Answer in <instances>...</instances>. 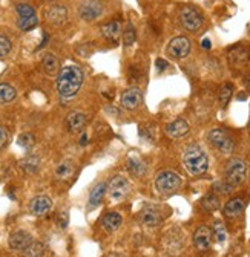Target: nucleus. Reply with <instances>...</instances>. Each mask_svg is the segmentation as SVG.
<instances>
[{
  "label": "nucleus",
  "instance_id": "1",
  "mask_svg": "<svg viewBox=\"0 0 250 257\" xmlns=\"http://www.w3.org/2000/svg\"><path fill=\"white\" fill-rule=\"evenodd\" d=\"M83 71L75 66V64H69L63 69H60L58 77H57V92L60 98L63 100H71L79 93L82 85H83Z\"/></svg>",
  "mask_w": 250,
  "mask_h": 257
},
{
  "label": "nucleus",
  "instance_id": "2",
  "mask_svg": "<svg viewBox=\"0 0 250 257\" xmlns=\"http://www.w3.org/2000/svg\"><path fill=\"white\" fill-rule=\"evenodd\" d=\"M183 164L187 173L192 176H200L209 169V159L200 146H189L183 153Z\"/></svg>",
  "mask_w": 250,
  "mask_h": 257
},
{
  "label": "nucleus",
  "instance_id": "3",
  "mask_svg": "<svg viewBox=\"0 0 250 257\" xmlns=\"http://www.w3.org/2000/svg\"><path fill=\"white\" fill-rule=\"evenodd\" d=\"M247 176V166L241 159H232L226 166V173H224V181L230 187H238L244 182Z\"/></svg>",
  "mask_w": 250,
  "mask_h": 257
},
{
  "label": "nucleus",
  "instance_id": "4",
  "mask_svg": "<svg viewBox=\"0 0 250 257\" xmlns=\"http://www.w3.org/2000/svg\"><path fill=\"white\" fill-rule=\"evenodd\" d=\"M181 187V178L175 171H161L155 178V190L160 195H170Z\"/></svg>",
  "mask_w": 250,
  "mask_h": 257
},
{
  "label": "nucleus",
  "instance_id": "5",
  "mask_svg": "<svg viewBox=\"0 0 250 257\" xmlns=\"http://www.w3.org/2000/svg\"><path fill=\"white\" fill-rule=\"evenodd\" d=\"M207 138H209L210 144L216 150H220L224 155L232 153V150H233V139L229 136V133L224 130V128H213V130L209 132Z\"/></svg>",
  "mask_w": 250,
  "mask_h": 257
},
{
  "label": "nucleus",
  "instance_id": "6",
  "mask_svg": "<svg viewBox=\"0 0 250 257\" xmlns=\"http://www.w3.org/2000/svg\"><path fill=\"white\" fill-rule=\"evenodd\" d=\"M180 22L184 29L195 32L202 26V17L201 14L194 6H184L180 11Z\"/></svg>",
  "mask_w": 250,
  "mask_h": 257
},
{
  "label": "nucleus",
  "instance_id": "7",
  "mask_svg": "<svg viewBox=\"0 0 250 257\" xmlns=\"http://www.w3.org/2000/svg\"><path fill=\"white\" fill-rule=\"evenodd\" d=\"M106 191L109 193V196H111L112 201H121L129 195L131 184L128 182L126 178H123V176H114V178L109 181Z\"/></svg>",
  "mask_w": 250,
  "mask_h": 257
},
{
  "label": "nucleus",
  "instance_id": "8",
  "mask_svg": "<svg viewBox=\"0 0 250 257\" xmlns=\"http://www.w3.org/2000/svg\"><path fill=\"white\" fill-rule=\"evenodd\" d=\"M103 12V3L100 0H82L79 5V15L85 22L97 20Z\"/></svg>",
  "mask_w": 250,
  "mask_h": 257
},
{
  "label": "nucleus",
  "instance_id": "9",
  "mask_svg": "<svg viewBox=\"0 0 250 257\" xmlns=\"http://www.w3.org/2000/svg\"><path fill=\"white\" fill-rule=\"evenodd\" d=\"M191 52V40L187 37H175L172 39L167 44V55L172 58H186Z\"/></svg>",
  "mask_w": 250,
  "mask_h": 257
},
{
  "label": "nucleus",
  "instance_id": "10",
  "mask_svg": "<svg viewBox=\"0 0 250 257\" xmlns=\"http://www.w3.org/2000/svg\"><path fill=\"white\" fill-rule=\"evenodd\" d=\"M143 103V92L138 87H131L121 95V106L128 110H135Z\"/></svg>",
  "mask_w": 250,
  "mask_h": 257
},
{
  "label": "nucleus",
  "instance_id": "11",
  "mask_svg": "<svg viewBox=\"0 0 250 257\" xmlns=\"http://www.w3.org/2000/svg\"><path fill=\"white\" fill-rule=\"evenodd\" d=\"M45 19H46V22L54 25V26H61V25H65L68 20V11L65 6H61V5H52L46 9Z\"/></svg>",
  "mask_w": 250,
  "mask_h": 257
},
{
  "label": "nucleus",
  "instance_id": "12",
  "mask_svg": "<svg viewBox=\"0 0 250 257\" xmlns=\"http://www.w3.org/2000/svg\"><path fill=\"white\" fill-rule=\"evenodd\" d=\"M51 208H52V201L48 198V196H36L33 201L29 202V212L33 216H45V214H48L51 212Z\"/></svg>",
  "mask_w": 250,
  "mask_h": 257
},
{
  "label": "nucleus",
  "instance_id": "13",
  "mask_svg": "<svg viewBox=\"0 0 250 257\" xmlns=\"http://www.w3.org/2000/svg\"><path fill=\"white\" fill-rule=\"evenodd\" d=\"M88 124V117L83 112H71L66 117V128L71 133H80Z\"/></svg>",
  "mask_w": 250,
  "mask_h": 257
},
{
  "label": "nucleus",
  "instance_id": "14",
  "mask_svg": "<svg viewBox=\"0 0 250 257\" xmlns=\"http://www.w3.org/2000/svg\"><path fill=\"white\" fill-rule=\"evenodd\" d=\"M31 242H33V236H31L29 233L26 231H15L9 236V248L14 250V251H23Z\"/></svg>",
  "mask_w": 250,
  "mask_h": 257
},
{
  "label": "nucleus",
  "instance_id": "15",
  "mask_svg": "<svg viewBox=\"0 0 250 257\" xmlns=\"http://www.w3.org/2000/svg\"><path fill=\"white\" fill-rule=\"evenodd\" d=\"M194 244L198 250L204 251L207 248H210V244H212V230L209 227H200L195 234H194Z\"/></svg>",
  "mask_w": 250,
  "mask_h": 257
},
{
  "label": "nucleus",
  "instance_id": "16",
  "mask_svg": "<svg viewBox=\"0 0 250 257\" xmlns=\"http://www.w3.org/2000/svg\"><path fill=\"white\" fill-rule=\"evenodd\" d=\"M189 124H187L184 120H175V121H172L170 124L166 126V133L170 136V138H183L186 136L187 133H189Z\"/></svg>",
  "mask_w": 250,
  "mask_h": 257
},
{
  "label": "nucleus",
  "instance_id": "17",
  "mask_svg": "<svg viewBox=\"0 0 250 257\" xmlns=\"http://www.w3.org/2000/svg\"><path fill=\"white\" fill-rule=\"evenodd\" d=\"M106 190H107V184L106 182H99L96 187L91 190L89 199H88V208H89V210H94V208H97L101 204V201H103V198L106 195Z\"/></svg>",
  "mask_w": 250,
  "mask_h": 257
},
{
  "label": "nucleus",
  "instance_id": "18",
  "mask_svg": "<svg viewBox=\"0 0 250 257\" xmlns=\"http://www.w3.org/2000/svg\"><path fill=\"white\" fill-rule=\"evenodd\" d=\"M42 68L45 71L46 75L50 77H55L60 72V63L58 58L52 54V52H46L42 57Z\"/></svg>",
  "mask_w": 250,
  "mask_h": 257
},
{
  "label": "nucleus",
  "instance_id": "19",
  "mask_svg": "<svg viewBox=\"0 0 250 257\" xmlns=\"http://www.w3.org/2000/svg\"><path fill=\"white\" fill-rule=\"evenodd\" d=\"M161 214L158 210H155L152 207H146L145 210L140 213V222L146 227H158L161 223Z\"/></svg>",
  "mask_w": 250,
  "mask_h": 257
},
{
  "label": "nucleus",
  "instance_id": "20",
  "mask_svg": "<svg viewBox=\"0 0 250 257\" xmlns=\"http://www.w3.org/2000/svg\"><path fill=\"white\" fill-rule=\"evenodd\" d=\"M100 223H101V227H103L106 231L114 233V231H117V230L121 227L123 217H121L120 213H117V212H111V213H106V214L101 217Z\"/></svg>",
  "mask_w": 250,
  "mask_h": 257
},
{
  "label": "nucleus",
  "instance_id": "21",
  "mask_svg": "<svg viewBox=\"0 0 250 257\" xmlns=\"http://www.w3.org/2000/svg\"><path fill=\"white\" fill-rule=\"evenodd\" d=\"M101 36L111 42H117L121 36V23L118 20H112L101 26Z\"/></svg>",
  "mask_w": 250,
  "mask_h": 257
},
{
  "label": "nucleus",
  "instance_id": "22",
  "mask_svg": "<svg viewBox=\"0 0 250 257\" xmlns=\"http://www.w3.org/2000/svg\"><path fill=\"white\" fill-rule=\"evenodd\" d=\"M244 210V201L241 198H235V199H232L226 204L224 207V216L232 219V217H237L243 213Z\"/></svg>",
  "mask_w": 250,
  "mask_h": 257
},
{
  "label": "nucleus",
  "instance_id": "23",
  "mask_svg": "<svg viewBox=\"0 0 250 257\" xmlns=\"http://www.w3.org/2000/svg\"><path fill=\"white\" fill-rule=\"evenodd\" d=\"M126 167H128L129 173L134 174V176H143L146 173V164L138 156H135V155H131L128 158Z\"/></svg>",
  "mask_w": 250,
  "mask_h": 257
},
{
  "label": "nucleus",
  "instance_id": "24",
  "mask_svg": "<svg viewBox=\"0 0 250 257\" xmlns=\"http://www.w3.org/2000/svg\"><path fill=\"white\" fill-rule=\"evenodd\" d=\"M20 169L28 174H36L40 169V159L34 155H29L20 161Z\"/></svg>",
  "mask_w": 250,
  "mask_h": 257
},
{
  "label": "nucleus",
  "instance_id": "25",
  "mask_svg": "<svg viewBox=\"0 0 250 257\" xmlns=\"http://www.w3.org/2000/svg\"><path fill=\"white\" fill-rule=\"evenodd\" d=\"M74 171H75V166H74L72 161H63V163H60L55 167V178H58L61 181H66L74 174Z\"/></svg>",
  "mask_w": 250,
  "mask_h": 257
},
{
  "label": "nucleus",
  "instance_id": "26",
  "mask_svg": "<svg viewBox=\"0 0 250 257\" xmlns=\"http://www.w3.org/2000/svg\"><path fill=\"white\" fill-rule=\"evenodd\" d=\"M229 58H230L232 64H235V66H241V64H244L247 61L249 52H247V49H244V47L238 46V47H235V49L230 51Z\"/></svg>",
  "mask_w": 250,
  "mask_h": 257
},
{
  "label": "nucleus",
  "instance_id": "27",
  "mask_svg": "<svg viewBox=\"0 0 250 257\" xmlns=\"http://www.w3.org/2000/svg\"><path fill=\"white\" fill-rule=\"evenodd\" d=\"M15 96H17V90H15L8 83H0V104L11 103Z\"/></svg>",
  "mask_w": 250,
  "mask_h": 257
},
{
  "label": "nucleus",
  "instance_id": "28",
  "mask_svg": "<svg viewBox=\"0 0 250 257\" xmlns=\"http://www.w3.org/2000/svg\"><path fill=\"white\" fill-rule=\"evenodd\" d=\"M23 256H28V257H40V256H45V253H46V248H45V245L43 244H40V242H31L23 251Z\"/></svg>",
  "mask_w": 250,
  "mask_h": 257
},
{
  "label": "nucleus",
  "instance_id": "29",
  "mask_svg": "<svg viewBox=\"0 0 250 257\" xmlns=\"http://www.w3.org/2000/svg\"><path fill=\"white\" fill-rule=\"evenodd\" d=\"M37 25H39L37 15H31V17H19V20H17V26L22 31H31V29H34Z\"/></svg>",
  "mask_w": 250,
  "mask_h": 257
},
{
  "label": "nucleus",
  "instance_id": "30",
  "mask_svg": "<svg viewBox=\"0 0 250 257\" xmlns=\"http://www.w3.org/2000/svg\"><path fill=\"white\" fill-rule=\"evenodd\" d=\"M201 207L207 212H215V210L220 208V199H218L215 195H207L206 198H202Z\"/></svg>",
  "mask_w": 250,
  "mask_h": 257
},
{
  "label": "nucleus",
  "instance_id": "31",
  "mask_svg": "<svg viewBox=\"0 0 250 257\" xmlns=\"http://www.w3.org/2000/svg\"><path fill=\"white\" fill-rule=\"evenodd\" d=\"M135 37H137V34H135V28H134V25H132V23H128L126 28H124V31H123V43H124V46H131V44H134Z\"/></svg>",
  "mask_w": 250,
  "mask_h": 257
},
{
  "label": "nucleus",
  "instance_id": "32",
  "mask_svg": "<svg viewBox=\"0 0 250 257\" xmlns=\"http://www.w3.org/2000/svg\"><path fill=\"white\" fill-rule=\"evenodd\" d=\"M34 142H36V138L33 133H22L19 138H17V144L25 149V150H29V149H33L34 147Z\"/></svg>",
  "mask_w": 250,
  "mask_h": 257
},
{
  "label": "nucleus",
  "instance_id": "33",
  "mask_svg": "<svg viewBox=\"0 0 250 257\" xmlns=\"http://www.w3.org/2000/svg\"><path fill=\"white\" fill-rule=\"evenodd\" d=\"M232 93H233V86L232 85H224L220 90V96H218V100H220V104L221 107H226L227 103L230 101L232 98Z\"/></svg>",
  "mask_w": 250,
  "mask_h": 257
},
{
  "label": "nucleus",
  "instance_id": "34",
  "mask_svg": "<svg viewBox=\"0 0 250 257\" xmlns=\"http://www.w3.org/2000/svg\"><path fill=\"white\" fill-rule=\"evenodd\" d=\"M213 234H215V239H216L220 244L224 242L226 237H227V234H226V228H224V223H223V222L216 220V222L213 223Z\"/></svg>",
  "mask_w": 250,
  "mask_h": 257
},
{
  "label": "nucleus",
  "instance_id": "35",
  "mask_svg": "<svg viewBox=\"0 0 250 257\" xmlns=\"http://www.w3.org/2000/svg\"><path fill=\"white\" fill-rule=\"evenodd\" d=\"M12 49V43L8 37L0 36V58H5Z\"/></svg>",
  "mask_w": 250,
  "mask_h": 257
},
{
  "label": "nucleus",
  "instance_id": "36",
  "mask_svg": "<svg viewBox=\"0 0 250 257\" xmlns=\"http://www.w3.org/2000/svg\"><path fill=\"white\" fill-rule=\"evenodd\" d=\"M15 11H17L19 17H31V15H36L34 8L28 3H19L17 6H15Z\"/></svg>",
  "mask_w": 250,
  "mask_h": 257
},
{
  "label": "nucleus",
  "instance_id": "37",
  "mask_svg": "<svg viewBox=\"0 0 250 257\" xmlns=\"http://www.w3.org/2000/svg\"><path fill=\"white\" fill-rule=\"evenodd\" d=\"M213 188H215L218 193H223V195H227V193H230V191L233 190V187H230L226 181L215 182V184H213Z\"/></svg>",
  "mask_w": 250,
  "mask_h": 257
},
{
  "label": "nucleus",
  "instance_id": "38",
  "mask_svg": "<svg viewBox=\"0 0 250 257\" xmlns=\"http://www.w3.org/2000/svg\"><path fill=\"white\" fill-rule=\"evenodd\" d=\"M9 139V135H8V130L5 127H0V149H2L5 144L8 142Z\"/></svg>",
  "mask_w": 250,
  "mask_h": 257
},
{
  "label": "nucleus",
  "instance_id": "39",
  "mask_svg": "<svg viewBox=\"0 0 250 257\" xmlns=\"http://www.w3.org/2000/svg\"><path fill=\"white\" fill-rule=\"evenodd\" d=\"M155 64H157V69L160 72H163V71H166L169 68V63L166 60H163V58H158L157 61H155Z\"/></svg>",
  "mask_w": 250,
  "mask_h": 257
},
{
  "label": "nucleus",
  "instance_id": "40",
  "mask_svg": "<svg viewBox=\"0 0 250 257\" xmlns=\"http://www.w3.org/2000/svg\"><path fill=\"white\" fill-rule=\"evenodd\" d=\"M201 46H202V49H210L212 44H210V40L209 39H204L201 42Z\"/></svg>",
  "mask_w": 250,
  "mask_h": 257
},
{
  "label": "nucleus",
  "instance_id": "41",
  "mask_svg": "<svg viewBox=\"0 0 250 257\" xmlns=\"http://www.w3.org/2000/svg\"><path fill=\"white\" fill-rule=\"evenodd\" d=\"M79 142H80V146H85V144H88V135L85 132H83V135H82V138H80Z\"/></svg>",
  "mask_w": 250,
  "mask_h": 257
},
{
  "label": "nucleus",
  "instance_id": "42",
  "mask_svg": "<svg viewBox=\"0 0 250 257\" xmlns=\"http://www.w3.org/2000/svg\"><path fill=\"white\" fill-rule=\"evenodd\" d=\"M45 2H52V0H45Z\"/></svg>",
  "mask_w": 250,
  "mask_h": 257
}]
</instances>
